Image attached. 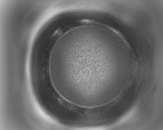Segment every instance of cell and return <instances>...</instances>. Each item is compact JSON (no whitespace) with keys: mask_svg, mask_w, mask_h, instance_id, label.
<instances>
[{"mask_svg":"<svg viewBox=\"0 0 163 130\" xmlns=\"http://www.w3.org/2000/svg\"><path fill=\"white\" fill-rule=\"evenodd\" d=\"M109 44L100 37L71 49L66 65L74 76L73 84L76 88L100 93L105 84L106 76L124 67L122 59Z\"/></svg>","mask_w":163,"mask_h":130,"instance_id":"6da1fadb","label":"cell"}]
</instances>
